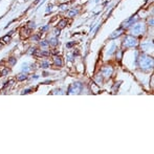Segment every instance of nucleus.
Instances as JSON below:
<instances>
[{"label":"nucleus","instance_id":"obj_3","mask_svg":"<svg viewBox=\"0 0 154 154\" xmlns=\"http://www.w3.org/2000/svg\"><path fill=\"white\" fill-rule=\"evenodd\" d=\"M51 45H56V44H57V39H55V38H54V39H51Z\"/></svg>","mask_w":154,"mask_h":154},{"label":"nucleus","instance_id":"obj_2","mask_svg":"<svg viewBox=\"0 0 154 154\" xmlns=\"http://www.w3.org/2000/svg\"><path fill=\"white\" fill-rule=\"evenodd\" d=\"M124 44H125L126 46H134V45L137 44V41H136V39H134L133 37H127L126 41L124 42Z\"/></svg>","mask_w":154,"mask_h":154},{"label":"nucleus","instance_id":"obj_4","mask_svg":"<svg viewBox=\"0 0 154 154\" xmlns=\"http://www.w3.org/2000/svg\"><path fill=\"white\" fill-rule=\"evenodd\" d=\"M65 23H66V21H65V20H63V21L60 22V29H62V27L65 26Z\"/></svg>","mask_w":154,"mask_h":154},{"label":"nucleus","instance_id":"obj_5","mask_svg":"<svg viewBox=\"0 0 154 154\" xmlns=\"http://www.w3.org/2000/svg\"><path fill=\"white\" fill-rule=\"evenodd\" d=\"M56 64H59V66H61V65H62L61 59H56Z\"/></svg>","mask_w":154,"mask_h":154},{"label":"nucleus","instance_id":"obj_1","mask_svg":"<svg viewBox=\"0 0 154 154\" xmlns=\"http://www.w3.org/2000/svg\"><path fill=\"white\" fill-rule=\"evenodd\" d=\"M131 32H132V34H134V35L143 34V32H145V25L143 24V23H137V24H135L132 27Z\"/></svg>","mask_w":154,"mask_h":154}]
</instances>
